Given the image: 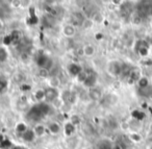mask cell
I'll list each match as a JSON object with an SVG mask.
<instances>
[{
	"label": "cell",
	"mask_w": 152,
	"mask_h": 149,
	"mask_svg": "<svg viewBox=\"0 0 152 149\" xmlns=\"http://www.w3.org/2000/svg\"><path fill=\"white\" fill-rule=\"evenodd\" d=\"M135 52L142 57H145L149 53V45L145 40H139L135 43Z\"/></svg>",
	"instance_id": "1"
},
{
	"label": "cell",
	"mask_w": 152,
	"mask_h": 149,
	"mask_svg": "<svg viewBox=\"0 0 152 149\" xmlns=\"http://www.w3.org/2000/svg\"><path fill=\"white\" fill-rule=\"evenodd\" d=\"M122 69H123V64H121L120 62H118V61H113L108 64L107 71L110 75L119 76L122 73Z\"/></svg>",
	"instance_id": "2"
},
{
	"label": "cell",
	"mask_w": 152,
	"mask_h": 149,
	"mask_svg": "<svg viewBox=\"0 0 152 149\" xmlns=\"http://www.w3.org/2000/svg\"><path fill=\"white\" fill-rule=\"evenodd\" d=\"M59 97V92L57 89L53 88H47L45 90V100L47 102H53L55 99H57Z\"/></svg>",
	"instance_id": "3"
},
{
	"label": "cell",
	"mask_w": 152,
	"mask_h": 149,
	"mask_svg": "<svg viewBox=\"0 0 152 149\" xmlns=\"http://www.w3.org/2000/svg\"><path fill=\"white\" fill-rule=\"evenodd\" d=\"M27 117L29 118V119L34 120V121H40V120L44 117V115L41 113L38 104H37V105H34V106L29 109V112H28V114H27Z\"/></svg>",
	"instance_id": "4"
},
{
	"label": "cell",
	"mask_w": 152,
	"mask_h": 149,
	"mask_svg": "<svg viewBox=\"0 0 152 149\" xmlns=\"http://www.w3.org/2000/svg\"><path fill=\"white\" fill-rule=\"evenodd\" d=\"M71 20H72V25L75 27V26H83V22L86 21V18L83 13L76 12V13H73Z\"/></svg>",
	"instance_id": "5"
},
{
	"label": "cell",
	"mask_w": 152,
	"mask_h": 149,
	"mask_svg": "<svg viewBox=\"0 0 152 149\" xmlns=\"http://www.w3.org/2000/svg\"><path fill=\"white\" fill-rule=\"evenodd\" d=\"M37 64H38V66L40 68H47V69H48L49 64L51 65V61L48 55L44 54V53H41V54H39L38 57H37Z\"/></svg>",
	"instance_id": "6"
},
{
	"label": "cell",
	"mask_w": 152,
	"mask_h": 149,
	"mask_svg": "<svg viewBox=\"0 0 152 149\" xmlns=\"http://www.w3.org/2000/svg\"><path fill=\"white\" fill-rule=\"evenodd\" d=\"M68 72L70 73V75L73 76V77H76L78 75L80 72H83V68H81L80 65L76 63H72L68 66Z\"/></svg>",
	"instance_id": "7"
},
{
	"label": "cell",
	"mask_w": 152,
	"mask_h": 149,
	"mask_svg": "<svg viewBox=\"0 0 152 149\" xmlns=\"http://www.w3.org/2000/svg\"><path fill=\"white\" fill-rule=\"evenodd\" d=\"M141 74H140L139 70H130L128 74V84H134V82H137L139 79L141 78Z\"/></svg>",
	"instance_id": "8"
},
{
	"label": "cell",
	"mask_w": 152,
	"mask_h": 149,
	"mask_svg": "<svg viewBox=\"0 0 152 149\" xmlns=\"http://www.w3.org/2000/svg\"><path fill=\"white\" fill-rule=\"evenodd\" d=\"M75 32H76L75 27H74L72 24H67V25L64 26L63 34H64V36H65L66 38H68V39L72 38V37L75 34Z\"/></svg>",
	"instance_id": "9"
},
{
	"label": "cell",
	"mask_w": 152,
	"mask_h": 149,
	"mask_svg": "<svg viewBox=\"0 0 152 149\" xmlns=\"http://www.w3.org/2000/svg\"><path fill=\"white\" fill-rule=\"evenodd\" d=\"M96 84H97V77H96L95 74H90V75H88L87 79H86L85 81V86L88 87V88L90 89H93L95 88Z\"/></svg>",
	"instance_id": "10"
},
{
	"label": "cell",
	"mask_w": 152,
	"mask_h": 149,
	"mask_svg": "<svg viewBox=\"0 0 152 149\" xmlns=\"http://www.w3.org/2000/svg\"><path fill=\"white\" fill-rule=\"evenodd\" d=\"M27 22L31 25H36L39 23V17L36 15V11L34 7H29V18L27 19Z\"/></svg>",
	"instance_id": "11"
},
{
	"label": "cell",
	"mask_w": 152,
	"mask_h": 149,
	"mask_svg": "<svg viewBox=\"0 0 152 149\" xmlns=\"http://www.w3.org/2000/svg\"><path fill=\"white\" fill-rule=\"evenodd\" d=\"M89 96H90V98L93 99V100H95V101L100 100V99H101V97H102L101 91L98 90V89H95V88L90 89V91H89Z\"/></svg>",
	"instance_id": "12"
},
{
	"label": "cell",
	"mask_w": 152,
	"mask_h": 149,
	"mask_svg": "<svg viewBox=\"0 0 152 149\" xmlns=\"http://www.w3.org/2000/svg\"><path fill=\"white\" fill-rule=\"evenodd\" d=\"M22 139L25 142H32L36 139V134H34V129H27L23 134H22Z\"/></svg>",
	"instance_id": "13"
},
{
	"label": "cell",
	"mask_w": 152,
	"mask_h": 149,
	"mask_svg": "<svg viewBox=\"0 0 152 149\" xmlns=\"http://www.w3.org/2000/svg\"><path fill=\"white\" fill-rule=\"evenodd\" d=\"M64 132H65V136L71 137L75 132V126L71 122H67L64 126Z\"/></svg>",
	"instance_id": "14"
},
{
	"label": "cell",
	"mask_w": 152,
	"mask_h": 149,
	"mask_svg": "<svg viewBox=\"0 0 152 149\" xmlns=\"http://www.w3.org/2000/svg\"><path fill=\"white\" fill-rule=\"evenodd\" d=\"M48 84H49V88L57 89L61 86V80H59V78L57 76H52V77L49 78Z\"/></svg>",
	"instance_id": "15"
},
{
	"label": "cell",
	"mask_w": 152,
	"mask_h": 149,
	"mask_svg": "<svg viewBox=\"0 0 152 149\" xmlns=\"http://www.w3.org/2000/svg\"><path fill=\"white\" fill-rule=\"evenodd\" d=\"M83 51H85V57H93L95 54V47L91 44L86 45V46H83Z\"/></svg>",
	"instance_id": "16"
},
{
	"label": "cell",
	"mask_w": 152,
	"mask_h": 149,
	"mask_svg": "<svg viewBox=\"0 0 152 149\" xmlns=\"http://www.w3.org/2000/svg\"><path fill=\"white\" fill-rule=\"evenodd\" d=\"M34 131L36 134V137H43L45 134V132H46V128L42 124H38V125L34 126Z\"/></svg>",
	"instance_id": "17"
},
{
	"label": "cell",
	"mask_w": 152,
	"mask_h": 149,
	"mask_svg": "<svg viewBox=\"0 0 152 149\" xmlns=\"http://www.w3.org/2000/svg\"><path fill=\"white\" fill-rule=\"evenodd\" d=\"M49 128V131L51 132L52 134H57L59 131H61V126L57 122H51L48 126Z\"/></svg>",
	"instance_id": "18"
},
{
	"label": "cell",
	"mask_w": 152,
	"mask_h": 149,
	"mask_svg": "<svg viewBox=\"0 0 152 149\" xmlns=\"http://www.w3.org/2000/svg\"><path fill=\"white\" fill-rule=\"evenodd\" d=\"M137 86H139V88L141 90H145V89H147L149 87V79L147 77H145V76H142L139 79V81H137Z\"/></svg>",
	"instance_id": "19"
},
{
	"label": "cell",
	"mask_w": 152,
	"mask_h": 149,
	"mask_svg": "<svg viewBox=\"0 0 152 149\" xmlns=\"http://www.w3.org/2000/svg\"><path fill=\"white\" fill-rule=\"evenodd\" d=\"M131 116H132L133 119H135L137 121H142V120H144V118H145V113L140 111V109H134V111H132V113H131Z\"/></svg>",
	"instance_id": "20"
},
{
	"label": "cell",
	"mask_w": 152,
	"mask_h": 149,
	"mask_svg": "<svg viewBox=\"0 0 152 149\" xmlns=\"http://www.w3.org/2000/svg\"><path fill=\"white\" fill-rule=\"evenodd\" d=\"M34 97L36 98L37 101H39V102L41 103L45 99V90H42V89L37 90L34 94Z\"/></svg>",
	"instance_id": "21"
},
{
	"label": "cell",
	"mask_w": 152,
	"mask_h": 149,
	"mask_svg": "<svg viewBox=\"0 0 152 149\" xmlns=\"http://www.w3.org/2000/svg\"><path fill=\"white\" fill-rule=\"evenodd\" d=\"M10 36H11L12 38V41H13V44H16V43H18L20 40H21V32H19V30H13V32L10 34Z\"/></svg>",
	"instance_id": "22"
},
{
	"label": "cell",
	"mask_w": 152,
	"mask_h": 149,
	"mask_svg": "<svg viewBox=\"0 0 152 149\" xmlns=\"http://www.w3.org/2000/svg\"><path fill=\"white\" fill-rule=\"evenodd\" d=\"M38 106H39V109H40L41 113H42L44 116L48 115L49 112H50V106H49L48 103L41 102V103H39V104H38Z\"/></svg>",
	"instance_id": "23"
},
{
	"label": "cell",
	"mask_w": 152,
	"mask_h": 149,
	"mask_svg": "<svg viewBox=\"0 0 152 149\" xmlns=\"http://www.w3.org/2000/svg\"><path fill=\"white\" fill-rule=\"evenodd\" d=\"M38 74H39V77L43 78V79H46L50 75V70L47 69V68H40Z\"/></svg>",
	"instance_id": "24"
},
{
	"label": "cell",
	"mask_w": 152,
	"mask_h": 149,
	"mask_svg": "<svg viewBox=\"0 0 152 149\" xmlns=\"http://www.w3.org/2000/svg\"><path fill=\"white\" fill-rule=\"evenodd\" d=\"M27 129H28L27 126H26V124L23 123V122H19V123L16 125V131L19 132V134H23Z\"/></svg>",
	"instance_id": "25"
},
{
	"label": "cell",
	"mask_w": 152,
	"mask_h": 149,
	"mask_svg": "<svg viewBox=\"0 0 152 149\" xmlns=\"http://www.w3.org/2000/svg\"><path fill=\"white\" fill-rule=\"evenodd\" d=\"M92 20H93L94 23H102V22H104V17L100 13H94Z\"/></svg>",
	"instance_id": "26"
},
{
	"label": "cell",
	"mask_w": 152,
	"mask_h": 149,
	"mask_svg": "<svg viewBox=\"0 0 152 149\" xmlns=\"http://www.w3.org/2000/svg\"><path fill=\"white\" fill-rule=\"evenodd\" d=\"M129 139H130L132 142H135V143H139L142 141V136L137 131H133L129 134Z\"/></svg>",
	"instance_id": "27"
},
{
	"label": "cell",
	"mask_w": 152,
	"mask_h": 149,
	"mask_svg": "<svg viewBox=\"0 0 152 149\" xmlns=\"http://www.w3.org/2000/svg\"><path fill=\"white\" fill-rule=\"evenodd\" d=\"M7 51L4 47H0V63H3L7 59Z\"/></svg>",
	"instance_id": "28"
},
{
	"label": "cell",
	"mask_w": 152,
	"mask_h": 149,
	"mask_svg": "<svg viewBox=\"0 0 152 149\" xmlns=\"http://www.w3.org/2000/svg\"><path fill=\"white\" fill-rule=\"evenodd\" d=\"M7 80L3 76H0V93H2L7 88Z\"/></svg>",
	"instance_id": "29"
},
{
	"label": "cell",
	"mask_w": 152,
	"mask_h": 149,
	"mask_svg": "<svg viewBox=\"0 0 152 149\" xmlns=\"http://www.w3.org/2000/svg\"><path fill=\"white\" fill-rule=\"evenodd\" d=\"M70 122H71L74 126H76L81 123V119L78 115H72L71 118H70Z\"/></svg>",
	"instance_id": "30"
},
{
	"label": "cell",
	"mask_w": 152,
	"mask_h": 149,
	"mask_svg": "<svg viewBox=\"0 0 152 149\" xmlns=\"http://www.w3.org/2000/svg\"><path fill=\"white\" fill-rule=\"evenodd\" d=\"M87 77H88L87 72H86V71H83V72H80V73H79L78 75L76 76V79L78 80V82H81V84H85V81H86V79H87Z\"/></svg>",
	"instance_id": "31"
},
{
	"label": "cell",
	"mask_w": 152,
	"mask_h": 149,
	"mask_svg": "<svg viewBox=\"0 0 152 149\" xmlns=\"http://www.w3.org/2000/svg\"><path fill=\"white\" fill-rule=\"evenodd\" d=\"M13 146V144H12V142L9 140L7 138H5V140L3 141L1 144H0V148L1 149H5V148H11V147Z\"/></svg>",
	"instance_id": "32"
},
{
	"label": "cell",
	"mask_w": 152,
	"mask_h": 149,
	"mask_svg": "<svg viewBox=\"0 0 152 149\" xmlns=\"http://www.w3.org/2000/svg\"><path fill=\"white\" fill-rule=\"evenodd\" d=\"M52 103H53V105H54V107H55V109H61V107L64 105V103H65V101H64L63 99H61V98H59V97H58V98H57V99H55V100L53 101Z\"/></svg>",
	"instance_id": "33"
},
{
	"label": "cell",
	"mask_w": 152,
	"mask_h": 149,
	"mask_svg": "<svg viewBox=\"0 0 152 149\" xmlns=\"http://www.w3.org/2000/svg\"><path fill=\"white\" fill-rule=\"evenodd\" d=\"M93 24H94V22L92 19H86V21L83 22V27L85 28V29H90V28H92Z\"/></svg>",
	"instance_id": "34"
},
{
	"label": "cell",
	"mask_w": 152,
	"mask_h": 149,
	"mask_svg": "<svg viewBox=\"0 0 152 149\" xmlns=\"http://www.w3.org/2000/svg\"><path fill=\"white\" fill-rule=\"evenodd\" d=\"M3 45H5V46H9V45L13 44V41H12V38L10 34H7V36H5L4 38H3Z\"/></svg>",
	"instance_id": "35"
},
{
	"label": "cell",
	"mask_w": 152,
	"mask_h": 149,
	"mask_svg": "<svg viewBox=\"0 0 152 149\" xmlns=\"http://www.w3.org/2000/svg\"><path fill=\"white\" fill-rule=\"evenodd\" d=\"M75 101H76V95L74 94L73 92H71V94H70V96H69V98H68L67 102H69V103H75Z\"/></svg>",
	"instance_id": "36"
},
{
	"label": "cell",
	"mask_w": 152,
	"mask_h": 149,
	"mask_svg": "<svg viewBox=\"0 0 152 149\" xmlns=\"http://www.w3.org/2000/svg\"><path fill=\"white\" fill-rule=\"evenodd\" d=\"M110 27H112V29L113 30H119L121 28V24L119 23V22H113L112 23V25H110Z\"/></svg>",
	"instance_id": "37"
},
{
	"label": "cell",
	"mask_w": 152,
	"mask_h": 149,
	"mask_svg": "<svg viewBox=\"0 0 152 149\" xmlns=\"http://www.w3.org/2000/svg\"><path fill=\"white\" fill-rule=\"evenodd\" d=\"M93 11V5H85L83 7V12L86 14H91V12Z\"/></svg>",
	"instance_id": "38"
},
{
	"label": "cell",
	"mask_w": 152,
	"mask_h": 149,
	"mask_svg": "<svg viewBox=\"0 0 152 149\" xmlns=\"http://www.w3.org/2000/svg\"><path fill=\"white\" fill-rule=\"evenodd\" d=\"M120 126H121V128H122V130H128L129 129V124H128V122H126V121L121 122Z\"/></svg>",
	"instance_id": "39"
},
{
	"label": "cell",
	"mask_w": 152,
	"mask_h": 149,
	"mask_svg": "<svg viewBox=\"0 0 152 149\" xmlns=\"http://www.w3.org/2000/svg\"><path fill=\"white\" fill-rule=\"evenodd\" d=\"M11 4H12V7H21V1L20 0H14V1H12L11 2Z\"/></svg>",
	"instance_id": "40"
},
{
	"label": "cell",
	"mask_w": 152,
	"mask_h": 149,
	"mask_svg": "<svg viewBox=\"0 0 152 149\" xmlns=\"http://www.w3.org/2000/svg\"><path fill=\"white\" fill-rule=\"evenodd\" d=\"M76 53H77V55H78V57H83V55H85L83 47H79V48H77V50H76Z\"/></svg>",
	"instance_id": "41"
},
{
	"label": "cell",
	"mask_w": 152,
	"mask_h": 149,
	"mask_svg": "<svg viewBox=\"0 0 152 149\" xmlns=\"http://www.w3.org/2000/svg\"><path fill=\"white\" fill-rule=\"evenodd\" d=\"M95 39H96V40H98V41L102 40V39H103V34H102L101 32H97V34H95Z\"/></svg>",
	"instance_id": "42"
},
{
	"label": "cell",
	"mask_w": 152,
	"mask_h": 149,
	"mask_svg": "<svg viewBox=\"0 0 152 149\" xmlns=\"http://www.w3.org/2000/svg\"><path fill=\"white\" fill-rule=\"evenodd\" d=\"M22 90L23 91H29L30 89H31V87L29 86V84H22Z\"/></svg>",
	"instance_id": "43"
},
{
	"label": "cell",
	"mask_w": 152,
	"mask_h": 149,
	"mask_svg": "<svg viewBox=\"0 0 152 149\" xmlns=\"http://www.w3.org/2000/svg\"><path fill=\"white\" fill-rule=\"evenodd\" d=\"M28 57H28L27 53H22V54H21V59H22V61H27Z\"/></svg>",
	"instance_id": "44"
},
{
	"label": "cell",
	"mask_w": 152,
	"mask_h": 149,
	"mask_svg": "<svg viewBox=\"0 0 152 149\" xmlns=\"http://www.w3.org/2000/svg\"><path fill=\"white\" fill-rule=\"evenodd\" d=\"M140 21H141V18L139 17V16H137V17H134V19H133V23H137L139 24Z\"/></svg>",
	"instance_id": "45"
},
{
	"label": "cell",
	"mask_w": 152,
	"mask_h": 149,
	"mask_svg": "<svg viewBox=\"0 0 152 149\" xmlns=\"http://www.w3.org/2000/svg\"><path fill=\"white\" fill-rule=\"evenodd\" d=\"M110 149H123V148L120 146V145L117 144V145H113V146L110 147Z\"/></svg>",
	"instance_id": "46"
},
{
	"label": "cell",
	"mask_w": 152,
	"mask_h": 149,
	"mask_svg": "<svg viewBox=\"0 0 152 149\" xmlns=\"http://www.w3.org/2000/svg\"><path fill=\"white\" fill-rule=\"evenodd\" d=\"M30 1H21V5L22 7H28L27 4H29Z\"/></svg>",
	"instance_id": "47"
},
{
	"label": "cell",
	"mask_w": 152,
	"mask_h": 149,
	"mask_svg": "<svg viewBox=\"0 0 152 149\" xmlns=\"http://www.w3.org/2000/svg\"><path fill=\"white\" fill-rule=\"evenodd\" d=\"M4 140H5L4 136H3V134H0V144H1V143H2Z\"/></svg>",
	"instance_id": "48"
},
{
	"label": "cell",
	"mask_w": 152,
	"mask_h": 149,
	"mask_svg": "<svg viewBox=\"0 0 152 149\" xmlns=\"http://www.w3.org/2000/svg\"><path fill=\"white\" fill-rule=\"evenodd\" d=\"M3 26H4V25H3V22H2V20L0 19V32H1V30L3 29Z\"/></svg>",
	"instance_id": "49"
},
{
	"label": "cell",
	"mask_w": 152,
	"mask_h": 149,
	"mask_svg": "<svg viewBox=\"0 0 152 149\" xmlns=\"http://www.w3.org/2000/svg\"><path fill=\"white\" fill-rule=\"evenodd\" d=\"M13 149H25L24 147H22V146H15Z\"/></svg>",
	"instance_id": "50"
},
{
	"label": "cell",
	"mask_w": 152,
	"mask_h": 149,
	"mask_svg": "<svg viewBox=\"0 0 152 149\" xmlns=\"http://www.w3.org/2000/svg\"><path fill=\"white\" fill-rule=\"evenodd\" d=\"M150 25H151V28H152V20H151V23H150Z\"/></svg>",
	"instance_id": "51"
},
{
	"label": "cell",
	"mask_w": 152,
	"mask_h": 149,
	"mask_svg": "<svg viewBox=\"0 0 152 149\" xmlns=\"http://www.w3.org/2000/svg\"><path fill=\"white\" fill-rule=\"evenodd\" d=\"M149 149H152V145H151V146L149 147Z\"/></svg>",
	"instance_id": "52"
},
{
	"label": "cell",
	"mask_w": 152,
	"mask_h": 149,
	"mask_svg": "<svg viewBox=\"0 0 152 149\" xmlns=\"http://www.w3.org/2000/svg\"><path fill=\"white\" fill-rule=\"evenodd\" d=\"M151 14H152V7H151Z\"/></svg>",
	"instance_id": "53"
},
{
	"label": "cell",
	"mask_w": 152,
	"mask_h": 149,
	"mask_svg": "<svg viewBox=\"0 0 152 149\" xmlns=\"http://www.w3.org/2000/svg\"><path fill=\"white\" fill-rule=\"evenodd\" d=\"M42 149H47V148H42Z\"/></svg>",
	"instance_id": "54"
},
{
	"label": "cell",
	"mask_w": 152,
	"mask_h": 149,
	"mask_svg": "<svg viewBox=\"0 0 152 149\" xmlns=\"http://www.w3.org/2000/svg\"><path fill=\"white\" fill-rule=\"evenodd\" d=\"M30 149H32V148H30Z\"/></svg>",
	"instance_id": "55"
}]
</instances>
